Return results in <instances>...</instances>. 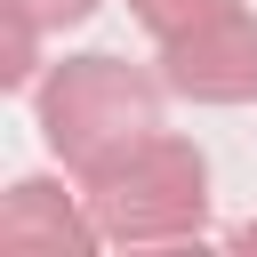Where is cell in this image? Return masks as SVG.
Returning a JSON list of instances; mask_svg holds the SVG:
<instances>
[{
  "label": "cell",
  "instance_id": "cell-1",
  "mask_svg": "<svg viewBox=\"0 0 257 257\" xmlns=\"http://www.w3.org/2000/svg\"><path fill=\"white\" fill-rule=\"evenodd\" d=\"M161 88L153 72L120 64V56H64L48 64V80L32 88L40 104V145L88 185L104 161H120L128 145H145L161 128Z\"/></svg>",
  "mask_w": 257,
  "mask_h": 257
},
{
  "label": "cell",
  "instance_id": "cell-2",
  "mask_svg": "<svg viewBox=\"0 0 257 257\" xmlns=\"http://www.w3.org/2000/svg\"><path fill=\"white\" fill-rule=\"evenodd\" d=\"M88 217L112 249H169V241H201L209 225V161L193 137L153 128L145 145H128L120 161H104L88 177Z\"/></svg>",
  "mask_w": 257,
  "mask_h": 257
},
{
  "label": "cell",
  "instance_id": "cell-3",
  "mask_svg": "<svg viewBox=\"0 0 257 257\" xmlns=\"http://www.w3.org/2000/svg\"><path fill=\"white\" fill-rule=\"evenodd\" d=\"M161 80L193 104H249L257 96V8H225L161 40Z\"/></svg>",
  "mask_w": 257,
  "mask_h": 257
},
{
  "label": "cell",
  "instance_id": "cell-4",
  "mask_svg": "<svg viewBox=\"0 0 257 257\" xmlns=\"http://www.w3.org/2000/svg\"><path fill=\"white\" fill-rule=\"evenodd\" d=\"M104 233H96L88 201H72L56 177H16L8 185V201H0V249L8 257H80Z\"/></svg>",
  "mask_w": 257,
  "mask_h": 257
},
{
  "label": "cell",
  "instance_id": "cell-5",
  "mask_svg": "<svg viewBox=\"0 0 257 257\" xmlns=\"http://www.w3.org/2000/svg\"><path fill=\"white\" fill-rule=\"evenodd\" d=\"M225 8H249V0H128V16H137L153 40H177V32H193V24L225 16Z\"/></svg>",
  "mask_w": 257,
  "mask_h": 257
},
{
  "label": "cell",
  "instance_id": "cell-6",
  "mask_svg": "<svg viewBox=\"0 0 257 257\" xmlns=\"http://www.w3.org/2000/svg\"><path fill=\"white\" fill-rule=\"evenodd\" d=\"M0 8H16V16L40 24V32H72V24H88L104 0H0Z\"/></svg>",
  "mask_w": 257,
  "mask_h": 257
},
{
  "label": "cell",
  "instance_id": "cell-7",
  "mask_svg": "<svg viewBox=\"0 0 257 257\" xmlns=\"http://www.w3.org/2000/svg\"><path fill=\"white\" fill-rule=\"evenodd\" d=\"M233 241H241V249H257V225H241V233H233Z\"/></svg>",
  "mask_w": 257,
  "mask_h": 257
}]
</instances>
